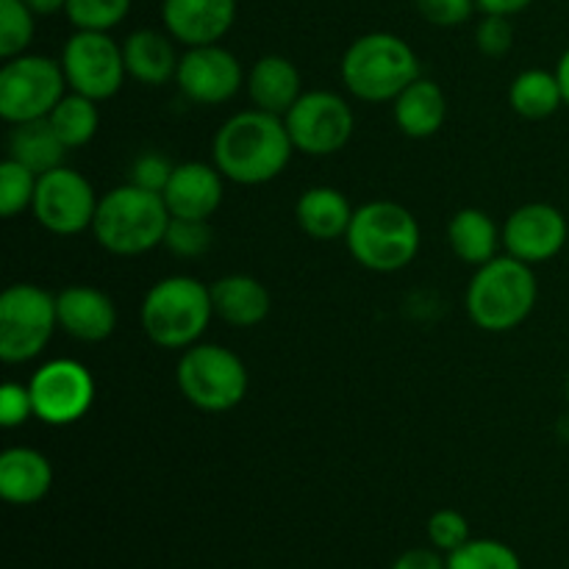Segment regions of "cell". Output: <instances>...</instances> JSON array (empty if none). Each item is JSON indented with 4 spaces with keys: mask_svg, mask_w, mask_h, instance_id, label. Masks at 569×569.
I'll use <instances>...</instances> for the list:
<instances>
[{
    "mask_svg": "<svg viewBox=\"0 0 569 569\" xmlns=\"http://www.w3.org/2000/svg\"><path fill=\"white\" fill-rule=\"evenodd\" d=\"M448 569H522L520 556L498 539H470L448 553Z\"/></svg>",
    "mask_w": 569,
    "mask_h": 569,
    "instance_id": "obj_29",
    "label": "cell"
},
{
    "mask_svg": "<svg viewBox=\"0 0 569 569\" xmlns=\"http://www.w3.org/2000/svg\"><path fill=\"white\" fill-rule=\"evenodd\" d=\"M131 11V0H67V20L76 31H106L120 26Z\"/></svg>",
    "mask_w": 569,
    "mask_h": 569,
    "instance_id": "obj_32",
    "label": "cell"
},
{
    "mask_svg": "<svg viewBox=\"0 0 569 569\" xmlns=\"http://www.w3.org/2000/svg\"><path fill=\"white\" fill-rule=\"evenodd\" d=\"M37 172L28 170L20 161L6 159L3 164H0V214H3L6 220L31 209L33 194H37Z\"/></svg>",
    "mask_w": 569,
    "mask_h": 569,
    "instance_id": "obj_31",
    "label": "cell"
},
{
    "mask_svg": "<svg viewBox=\"0 0 569 569\" xmlns=\"http://www.w3.org/2000/svg\"><path fill=\"white\" fill-rule=\"evenodd\" d=\"M556 76H559L561 92H565V103L569 106V48L561 53L559 64H556Z\"/></svg>",
    "mask_w": 569,
    "mask_h": 569,
    "instance_id": "obj_42",
    "label": "cell"
},
{
    "mask_svg": "<svg viewBox=\"0 0 569 569\" xmlns=\"http://www.w3.org/2000/svg\"><path fill=\"white\" fill-rule=\"evenodd\" d=\"M476 3H478V9L483 11V14L515 17V14H520L522 9H528L533 0H476Z\"/></svg>",
    "mask_w": 569,
    "mask_h": 569,
    "instance_id": "obj_40",
    "label": "cell"
},
{
    "mask_svg": "<svg viewBox=\"0 0 569 569\" xmlns=\"http://www.w3.org/2000/svg\"><path fill=\"white\" fill-rule=\"evenodd\" d=\"M37 14L26 6V0H0V56L14 59L28 50L37 31Z\"/></svg>",
    "mask_w": 569,
    "mask_h": 569,
    "instance_id": "obj_30",
    "label": "cell"
},
{
    "mask_svg": "<svg viewBox=\"0 0 569 569\" xmlns=\"http://www.w3.org/2000/svg\"><path fill=\"white\" fill-rule=\"evenodd\" d=\"M567 217L550 203H526L503 222V248L526 264H545L565 250Z\"/></svg>",
    "mask_w": 569,
    "mask_h": 569,
    "instance_id": "obj_15",
    "label": "cell"
},
{
    "mask_svg": "<svg viewBox=\"0 0 569 569\" xmlns=\"http://www.w3.org/2000/svg\"><path fill=\"white\" fill-rule=\"evenodd\" d=\"M209 220H187V217H172L164 233V248L178 259H200L211 248Z\"/></svg>",
    "mask_w": 569,
    "mask_h": 569,
    "instance_id": "obj_33",
    "label": "cell"
},
{
    "mask_svg": "<svg viewBox=\"0 0 569 569\" xmlns=\"http://www.w3.org/2000/svg\"><path fill=\"white\" fill-rule=\"evenodd\" d=\"M178 389L200 411L220 415L237 409L248 395V367L222 345L198 342L178 359Z\"/></svg>",
    "mask_w": 569,
    "mask_h": 569,
    "instance_id": "obj_7",
    "label": "cell"
},
{
    "mask_svg": "<svg viewBox=\"0 0 569 569\" xmlns=\"http://www.w3.org/2000/svg\"><path fill=\"white\" fill-rule=\"evenodd\" d=\"M33 398V415L44 426H72L83 420L94 403V378L81 361H44L28 381Z\"/></svg>",
    "mask_w": 569,
    "mask_h": 569,
    "instance_id": "obj_13",
    "label": "cell"
},
{
    "mask_svg": "<svg viewBox=\"0 0 569 569\" xmlns=\"http://www.w3.org/2000/svg\"><path fill=\"white\" fill-rule=\"evenodd\" d=\"M59 61L67 87L98 103L114 98L128 78L122 44H117L106 31H76L64 42Z\"/></svg>",
    "mask_w": 569,
    "mask_h": 569,
    "instance_id": "obj_11",
    "label": "cell"
},
{
    "mask_svg": "<svg viewBox=\"0 0 569 569\" xmlns=\"http://www.w3.org/2000/svg\"><path fill=\"white\" fill-rule=\"evenodd\" d=\"M539 298L537 272L515 256H495L476 267L467 287V315L481 331L506 333L531 317Z\"/></svg>",
    "mask_w": 569,
    "mask_h": 569,
    "instance_id": "obj_3",
    "label": "cell"
},
{
    "mask_svg": "<svg viewBox=\"0 0 569 569\" xmlns=\"http://www.w3.org/2000/svg\"><path fill=\"white\" fill-rule=\"evenodd\" d=\"M428 539L439 553H453L461 545L470 542V522L461 511L456 509H439L433 511L428 520Z\"/></svg>",
    "mask_w": 569,
    "mask_h": 569,
    "instance_id": "obj_34",
    "label": "cell"
},
{
    "mask_svg": "<svg viewBox=\"0 0 569 569\" xmlns=\"http://www.w3.org/2000/svg\"><path fill=\"white\" fill-rule=\"evenodd\" d=\"M33 415V398L28 383H17V381H6L0 387V426L6 431H14V428L26 426Z\"/></svg>",
    "mask_w": 569,
    "mask_h": 569,
    "instance_id": "obj_37",
    "label": "cell"
},
{
    "mask_svg": "<svg viewBox=\"0 0 569 569\" xmlns=\"http://www.w3.org/2000/svg\"><path fill=\"white\" fill-rule=\"evenodd\" d=\"M98 203L100 198L94 194L89 178L61 164L39 176L31 211L44 231L56 233V237H76V233L92 228Z\"/></svg>",
    "mask_w": 569,
    "mask_h": 569,
    "instance_id": "obj_12",
    "label": "cell"
},
{
    "mask_svg": "<svg viewBox=\"0 0 569 569\" xmlns=\"http://www.w3.org/2000/svg\"><path fill=\"white\" fill-rule=\"evenodd\" d=\"M295 150L306 156H333L350 142L356 114L348 100L328 89H311L283 117Z\"/></svg>",
    "mask_w": 569,
    "mask_h": 569,
    "instance_id": "obj_10",
    "label": "cell"
},
{
    "mask_svg": "<svg viewBox=\"0 0 569 569\" xmlns=\"http://www.w3.org/2000/svg\"><path fill=\"white\" fill-rule=\"evenodd\" d=\"M211 303L214 317L231 328H256L270 315V292L264 283L244 272L222 276L211 283Z\"/></svg>",
    "mask_w": 569,
    "mask_h": 569,
    "instance_id": "obj_22",
    "label": "cell"
},
{
    "mask_svg": "<svg viewBox=\"0 0 569 569\" xmlns=\"http://www.w3.org/2000/svg\"><path fill=\"white\" fill-rule=\"evenodd\" d=\"M67 148L53 131L48 117L31 122H17L9 133V159L20 161L37 176L64 164Z\"/></svg>",
    "mask_w": 569,
    "mask_h": 569,
    "instance_id": "obj_26",
    "label": "cell"
},
{
    "mask_svg": "<svg viewBox=\"0 0 569 569\" xmlns=\"http://www.w3.org/2000/svg\"><path fill=\"white\" fill-rule=\"evenodd\" d=\"M53 467L33 448H9L0 453V498L11 506H33L48 498Z\"/></svg>",
    "mask_w": 569,
    "mask_h": 569,
    "instance_id": "obj_20",
    "label": "cell"
},
{
    "mask_svg": "<svg viewBox=\"0 0 569 569\" xmlns=\"http://www.w3.org/2000/svg\"><path fill=\"white\" fill-rule=\"evenodd\" d=\"M172 170H176V164H172L164 153L148 150V153H139L137 159H133L128 181L137 183V187H142V189H150V192L161 194L167 189V183H170Z\"/></svg>",
    "mask_w": 569,
    "mask_h": 569,
    "instance_id": "obj_36",
    "label": "cell"
},
{
    "mask_svg": "<svg viewBox=\"0 0 569 569\" xmlns=\"http://www.w3.org/2000/svg\"><path fill=\"white\" fill-rule=\"evenodd\" d=\"M142 331L164 350H187L200 342L214 317L211 289L192 276L156 281L142 300Z\"/></svg>",
    "mask_w": 569,
    "mask_h": 569,
    "instance_id": "obj_6",
    "label": "cell"
},
{
    "mask_svg": "<svg viewBox=\"0 0 569 569\" xmlns=\"http://www.w3.org/2000/svg\"><path fill=\"white\" fill-rule=\"evenodd\" d=\"M26 6L37 17H50V14H59V11H64L67 0H26Z\"/></svg>",
    "mask_w": 569,
    "mask_h": 569,
    "instance_id": "obj_41",
    "label": "cell"
},
{
    "mask_svg": "<svg viewBox=\"0 0 569 569\" xmlns=\"http://www.w3.org/2000/svg\"><path fill=\"white\" fill-rule=\"evenodd\" d=\"M178 89L183 98L198 106L228 103L242 89L244 72L237 56L228 48L217 44H200L189 48L181 56L176 76Z\"/></svg>",
    "mask_w": 569,
    "mask_h": 569,
    "instance_id": "obj_14",
    "label": "cell"
},
{
    "mask_svg": "<svg viewBox=\"0 0 569 569\" xmlns=\"http://www.w3.org/2000/svg\"><path fill=\"white\" fill-rule=\"evenodd\" d=\"M417 78L420 59L398 33H365L342 56V83L365 103H392Z\"/></svg>",
    "mask_w": 569,
    "mask_h": 569,
    "instance_id": "obj_4",
    "label": "cell"
},
{
    "mask_svg": "<svg viewBox=\"0 0 569 569\" xmlns=\"http://www.w3.org/2000/svg\"><path fill=\"white\" fill-rule=\"evenodd\" d=\"M59 328L56 295L37 283H11L0 295V359L26 365L37 359Z\"/></svg>",
    "mask_w": 569,
    "mask_h": 569,
    "instance_id": "obj_8",
    "label": "cell"
},
{
    "mask_svg": "<svg viewBox=\"0 0 569 569\" xmlns=\"http://www.w3.org/2000/svg\"><path fill=\"white\" fill-rule=\"evenodd\" d=\"M50 126L59 133V139L64 142L67 150H78L83 144H89L94 139L100 128V111L98 100L87 98V94L67 92L64 98L56 103V109L48 114Z\"/></svg>",
    "mask_w": 569,
    "mask_h": 569,
    "instance_id": "obj_28",
    "label": "cell"
},
{
    "mask_svg": "<svg viewBox=\"0 0 569 569\" xmlns=\"http://www.w3.org/2000/svg\"><path fill=\"white\" fill-rule=\"evenodd\" d=\"M476 44L487 59H503L515 44V26L503 14H483L476 28Z\"/></svg>",
    "mask_w": 569,
    "mask_h": 569,
    "instance_id": "obj_35",
    "label": "cell"
},
{
    "mask_svg": "<svg viewBox=\"0 0 569 569\" xmlns=\"http://www.w3.org/2000/svg\"><path fill=\"white\" fill-rule=\"evenodd\" d=\"M250 94V103L253 109L267 111V114L287 117V111L298 103V98L303 94V81H300V72L295 67V61H289L287 56H261L248 72V81H244Z\"/></svg>",
    "mask_w": 569,
    "mask_h": 569,
    "instance_id": "obj_21",
    "label": "cell"
},
{
    "mask_svg": "<svg viewBox=\"0 0 569 569\" xmlns=\"http://www.w3.org/2000/svg\"><path fill=\"white\" fill-rule=\"evenodd\" d=\"M128 78H133L142 87H164L176 81L181 56L176 50V39L170 33L153 31V28H139L128 33L122 42Z\"/></svg>",
    "mask_w": 569,
    "mask_h": 569,
    "instance_id": "obj_19",
    "label": "cell"
},
{
    "mask_svg": "<svg viewBox=\"0 0 569 569\" xmlns=\"http://www.w3.org/2000/svg\"><path fill=\"white\" fill-rule=\"evenodd\" d=\"M509 103L526 120H545V117L556 114L565 106V92H561L559 76L550 70H542V67L522 70L511 81Z\"/></svg>",
    "mask_w": 569,
    "mask_h": 569,
    "instance_id": "obj_27",
    "label": "cell"
},
{
    "mask_svg": "<svg viewBox=\"0 0 569 569\" xmlns=\"http://www.w3.org/2000/svg\"><path fill=\"white\" fill-rule=\"evenodd\" d=\"M448 242L456 259L470 267H483L498 256V248L503 244V228L495 226L483 209H461L450 217Z\"/></svg>",
    "mask_w": 569,
    "mask_h": 569,
    "instance_id": "obj_25",
    "label": "cell"
},
{
    "mask_svg": "<svg viewBox=\"0 0 569 569\" xmlns=\"http://www.w3.org/2000/svg\"><path fill=\"white\" fill-rule=\"evenodd\" d=\"M172 214L159 192L122 183L100 198L98 214L89 231L98 244L114 256H142L164 244Z\"/></svg>",
    "mask_w": 569,
    "mask_h": 569,
    "instance_id": "obj_2",
    "label": "cell"
},
{
    "mask_svg": "<svg viewBox=\"0 0 569 569\" xmlns=\"http://www.w3.org/2000/svg\"><path fill=\"white\" fill-rule=\"evenodd\" d=\"M420 222L395 200H372L353 211L345 244L365 270L398 272L420 253Z\"/></svg>",
    "mask_w": 569,
    "mask_h": 569,
    "instance_id": "obj_5",
    "label": "cell"
},
{
    "mask_svg": "<svg viewBox=\"0 0 569 569\" xmlns=\"http://www.w3.org/2000/svg\"><path fill=\"white\" fill-rule=\"evenodd\" d=\"M417 11L426 22L437 28H456L472 17L478 9L476 0H415Z\"/></svg>",
    "mask_w": 569,
    "mask_h": 569,
    "instance_id": "obj_38",
    "label": "cell"
},
{
    "mask_svg": "<svg viewBox=\"0 0 569 569\" xmlns=\"http://www.w3.org/2000/svg\"><path fill=\"white\" fill-rule=\"evenodd\" d=\"M226 176L217 170V164L206 161H183L172 170L170 183L161 192L167 209L172 217H187V220H209L222 206V187Z\"/></svg>",
    "mask_w": 569,
    "mask_h": 569,
    "instance_id": "obj_17",
    "label": "cell"
},
{
    "mask_svg": "<svg viewBox=\"0 0 569 569\" xmlns=\"http://www.w3.org/2000/svg\"><path fill=\"white\" fill-rule=\"evenodd\" d=\"M167 33L187 48L217 44L237 20V0H164Z\"/></svg>",
    "mask_w": 569,
    "mask_h": 569,
    "instance_id": "obj_16",
    "label": "cell"
},
{
    "mask_svg": "<svg viewBox=\"0 0 569 569\" xmlns=\"http://www.w3.org/2000/svg\"><path fill=\"white\" fill-rule=\"evenodd\" d=\"M295 217L306 237L317 242H331V239H345L353 220V206L339 189L311 187L298 198Z\"/></svg>",
    "mask_w": 569,
    "mask_h": 569,
    "instance_id": "obj_24",
    "label": "cell"
},
{
    "mask_svg": "<svg viewBox=\"0 0 569 569\" xmlns=\"http://www.w3.org/2000/svg\"><path fill=\"white\" fill-rule=\"evenodd\" d=\"M565 392H567V403H569V376H567V383H565Z\"/></svg>",
    "mask_w": 569,
    "mask_h": 569,
    "instance_id": "obj_43",
    "label": "cell"
},
{
    "mask_svg": "<svg viewBox=\"0 0 569 569\" xmlns=\"http://www.w3.org/2000/svg\"><path fill=\"white\" fill-rule=\"evenodd\" d=\"M389 569H448V559H442L437 548H411L400 553Z\"/></svg>",
    "mask_w": 569,
    "mask_h": 569,
    "instance_id": "obj_39",
    "label": "cell"
},
{
    "mask_svg": "<svg viewBox=\"0 0 569 569\" xmlns=\"http://www.w3.org/2000/svg\"><path fill=\"white\" fill-rule=\"evenodd\" d=\"M395 126L411 139H428L439 133L448 120V98L445 89L431 78H417L392 100Z\"/></svg>",
    "mask_w": 569,
    "mask_h": 569,
    "instance_id": "obj_23",
    "label": "cell"
},
{
    "mask_svg": "<svg viewBox=\"0 0 569 569\" xmlns=\"http://www.w3.org/2000/svg\"><path fill=\"white\" fill-rule=\"evenodd\" d=\"M67 94L61 61L48 56L22 53L6 59L0 70V117L9 126L42 120Z\"/></svg>",
    "mask_w": 569,
    "mask_h": 569,
    "instance_id": "obj_9",
    "label": "cell"
},
{
    "mask_svg": "<svg viewBox=\"0 0 569 569\" xmlns=\"http://www.w3.org/2000/svg\"><path fill=\"white\" fill-rule=\"evenodd\" d=\"M59 328L78 342H103L117 328V306L103 289L76 283L56 295Z\"/></svg>",
    "mask_w": 569,
    "mask_h": 569,
    "instance_id": "obj_18",
    "label": "cell"
},
{
    "mask_svg": "<svg viewBox=\"0 0 569 569\" xmlns=\"http://www.w3.org/2000/svg\"><path fill=\"white\" fill-rule=\"evenodd\" d=\"M292 153L295 144L283 117L267 114L261 109L228 117L211 142V159L217 170L226 176V181L242 187L276 181L292 161Z\"/></svg>",
    "mask_w": 569,
    "mask_h": 569,
    "instance_id": "obj_1",
    "label": "cell"
}]
</instances>
